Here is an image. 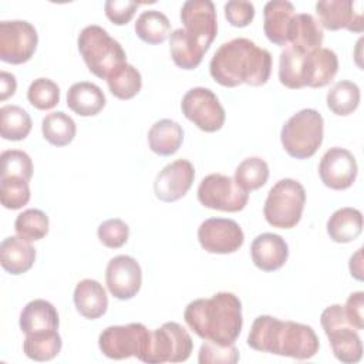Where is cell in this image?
<instances>
[{"instance_id":"obj_1","label":"cell","mask_w":364,"mask_h":364,"mask_svg":"<svg viewBox=\"0 0 364 364\" xmlns=\"http://www.w3.org/2000/svg\"><path fill=\"white\" fill-rule=\"evenodd\" d=\"M212 78L223 87L247 84L260 87L272 71V55L249 38L239 37L223 43L209 63Z\"/></svg>"},{"instance_id":"obj_2","label":"cell","mask_w":364,"mask_h":364,"mask_svg":"<svg viewBox=\"0 0 364 364\" xmlns=\"http://www.w3.org/2000/svg\"><path fill=\"white\" fill-rule=\"evenodd\" d=\"M183 318L189 328L206 341L228 346L233 344L243 326L242 303L229 291H219L209 299L191 301Z\"/></svg>"},{"instance_id":"obj_3","label":"cell","mask_w":364,"mask_h":364,"mask_svg":"<svg viewBox=\"0 0 364 364\" xmlns=\"http://www.w3.org/2000/svg\"><path fill=\"white\" fill-rule=\"evenodd\" d=\"M247 346L262 353L309 360L317 354L320 341L307 324L283 321L264 314L255 318L247 336Z\"/></svg>"},{"instance_id":"obj_4","label":"cell","mask_w":364,"mask_h":364,"mask_svg":"<svg viewBox=\"0 0 364 364\" xmlns=\"http://www.w3.org/2000/svg\"><path fill=\"white\" fill-rule=\"evenodd\" d=\"M77 44L88 70L98 78L107 80L127 63L122 46L97 24L84 27L78 34Z\"/></svg>"},{"instance_id":"obj_5","label":"cell","mask_w":364,"mask_h":364,"mask_svg":"<svg viewBox=\"0 0 364 364\" xmlns=\"http://www.w3.org/2000/svg\"><path fill=\"white\" fill-rule=\"evenodd\" d=\"M324 121L313 108H304L291 115L283 125L280 141L284 151L296 159L313 156L323 142Z\"/></svg>"},{"instance_id":"obj_6","label":"cell","mask_w":364,"mask_h":364,"mask_svg":"<svg viewBox=\"0 0 364 364\" xmlns=\"http://www.w3.org/2000/svg\"><path fill=\"white\" fill-rule=\"evenodd\" d=\"M306 191L303 185L290 178L277 181L269 191L263 215L269 225L279 229L294 228L303 215Z\"/></svg>"},{"instance_id":"obj_7","label":"cell","mask_w":364,"mask_h":364,"mask_svg":"<svg viewBox=\"0 0 364 364\" xmlns=\"http://www.w3.org/2000/svg\"><path fill=\"white\" fill-rule=\"evenodd\" d=\"M321 327L328 337L334 357L346 364L358 363L363 357V344L357 330L350 324L344 306L331 304L320 316Z\"/></svg>"},{"instance_id":"obj_8","label":"cell","mask_w":364,"mask_h":364,"mask_svg":"<svg viewBox=\"0 0 364 364\" xmlns=\"http://www.w3.org/2000/svg\"><path fill=\"white\" fill-rule=\"evenodd\" d=\"M151 341V331L142 323L109 326L101 331L98 346L101 353L112 360L136 357L144 360Z\"/></svg>"},{"instance_id":"obj_9","label":"cell","mask_w":364,"mask_h":364,"mask_svg":"<svg viewBox=\"0 0 364 364\" xmlns=\"http://www.w3.org/2000/svg\"><path fill=\"white\" fill-rule=\"evenodd\" d=\"M193 341L189 333L178 323L168 321L151 331V341L144 363H182L191 357Z\"/></svg>"},{"instance_id":"obj_10","label":"cell","mask_w":364,"mask_h":364,"mask_svg":"<svg viewBox=\"0 0 364 364\" xmlns=\"http://www.w3.org/2000/svg\"><path fill=\"white\" fill-rule=\"evenodd\" d=\"M198 199L205 208L213 210L239 212L245 209L249 192L242 189L235 178L222 173H210L200 181Z\"/></svg>"},{"instance_id":"obj_11","label":"cell","mask_w":364,"mask_h":364,"mask_svg":"<svg viewBox=\"0 0 364 364\" xmlns=\"http://www.w3.org/2000/svg\"><path fill=\"white\" fill-rule=\"evenodd\" d=\"M183 115L205 132H216L225 124V109L216 94L205 87L191 88L182 98Z\"/></svg>"},{"instance_id":"obj_12","label":"cell","mask_w":364,"mask_h":364,"mask_svg":"<svg viewBox=\"0 0 364 364\" xmlns=\"http://www.w3.org/2000/svg\"><path fill=\"white\" fill-rule=\"evenodd\" d=\"M38 44L34 26L26 20H3L0 23V60L9 64L27 63Z\"/></svg>"},{"instance_id":"obj_13","label":"cell","mask_w":364,"mask_h":364,"mask_svg":"<svg viewBox=\"0 0 364 364\" xmlns=\"http://www.w3.org/2000/svg\"><path fill=\"white\" fill-rule=\"evenodd\" d=\"M198 240L208 253L228 255L242 247L245 235L237 222L225 218H210L200 223Z\"/></svg>"},{"instance_id":"obj_14","label":"cell","mask_w":364,"mask_h":364,"mask_svg":"<svg viewBox=\"0 0 364 364\" xmlns=\"http://www.w3.org/2000/svg\"><path fill=\"white\" fill-rule=\"evenodd\" d=\"M183 30L193 37L206 51L218 34V17L210 0H188L181 9Z\"/></svg>"},{"instance_id":"obj_15","label":"cell","mask_w":364,"mask_h":364,"mask_svg":"<svg viewBox=\"0 0 364 364\" xmlns=\"http://www.w3.org/2000/svg\"><path fill=\"white\" fill-rule=\"evenodd\" d=\"M316 13L321 27L336 31L347 28L353 33L364 30L363 3L353 0H321L316 4Z\"/></svg>"},{"instance_id":"obj_16","label":"cell","mask_w":364,"mask_h":364,"mask_svg":"<svg viewBox=\"0 0 364 364\" xmlns=\"http://www.w3.org/2000/svg\"><path fill=\"white\" fill-rule=\"evenodd\" d=\"M357 161L354 155L340 146L330 148L321 156L318 164V175L321 182L334 191L350 188L357 178Z\"/></svg>"},{"instance_id":"obj_17","label":"cell","mask_w":364,"mask_h":364,"mask_svg":"<svg viewBox=\"0 0 364 364\" xmlns=\"http://www.w3.org/2000/svg\"><path fill=\"white\" fill-rule=\"evenodd\" d=\"M105 282L109 293L118 300H129L141 289L142 270L139 263L127 255L112 257L105 270Z\"/></svg>"},{"instance_id":"obj_18","label":"cell","mask_w":364,"mask_h":364,"mask_svg":"<svg viewBox=\"0 0 364 364\" xmlns=\"http://www.w3.org/2000/svg\"><path fill=\"white\" fill-rule=\"evenodd\" d=\"M193 179V165L188 159H176L156 175L154 182L155 195L162 202H175L188 193Z\"/></svg>"},{"instance_id":"obj_19","label":"cell","mask_w":364,"mask_h":364,"mask_svg":"<svg viewBox=\"0 0 364 364\" xmlns=\"http://www.w3.org/2000/svg\"><path fill=\"white\" fill-rule=\"evenodd\" d=\"M296 10L287 0H272L263 9V30L266 37L277 44L287 46L293 30Z\"/></svg>"},{"instance_id":"obj_20","label":"cell","mask_w":364,"mask_h":364,"mask_svg":"<svg viewBox=\"0 0 364 364\" xmlns=\"http://www.w3.org/2000/svg\"><path fill=\"white\" fill-rule=\"evenodd\" d=\"M250 255L257 269L263 272H274L287 262L289 246L280 235L266 232L253 239Z\"/></svg>"},{"instance_id":"obj_21","label":"cell","mask_w":364,"mask_h":364,"mask_svg":"<svg viewBox=\"0 0 364 364\" xmlns=\"http://www.w3.org/2000/svg\"><path fill=\"white\" fill-rule=\"evenodd\" d=\"M338 58L330 48L320 47L309 51L306 55L304 84L311 88H321L327 85L337 74Z\"/></svg>"},{"instance_id":"obj_22","label":"cell","mask_w":364,"mask_h":364,"mask_svg":"<svg viewBox=\"0 0 364 364\" xmlns=\"http://www.w3.org/2000/svg\"><path fill=\"white\" fill-rule=\"evenodd\" d=\"M74 304L77 311L88 318L95 320L105 314L108 309V296L102 284L94 279H84L74 289Z\"/></svg>"},{"instance_id":"obj_23","label":"cell","mask_w":364,"mask_h":364,"mask_svg":"<svg viewBox=\"0 0 364 364\" xmlns=\"http://www.w3.org/2000/svg\"><path fill=\"white\" fill-rule=\"evenodd\" d=\"M36 262V249L20 236H9L0 245L1 267L11 274L26 273Z\"/></svg>"},{"instance_id":"obj_24","label":"cell","mask_w":364,"mask_h":364,"mask_svg":"<svg viewBox=\"0 0 364 364\" xmlns=\"http://www.w3.org/2000/svg\"><path fill=\"white\" fill-rule=\"evenodd\" d=\"M102 90L88 81H80L70 87L67 92L68 108L81 117H94L105 107Z\"/></svg>"},{"instance_id":"obj_25","label":"cell","mask_w":364,"mask_h":364,"mask_svg":"<svg viewBox=\"0 0 364 364\" xmlns=\"http://www.w3.org/2000/svg\"><path fill=\"white\" fill-rule=\"evenodd\" d=\"M18 324L21 331L28 334L43 330H57L60 326V318L57 309L50 301L36 299L23 307Z\"/></svg>"},{"instance_id":"obj_26","label":"cell","mask_w":364,"mask_h":364,"mask_svg":"<svg viewBox=\"0 0 364 364\" xmlns=\"http://www.w3.org/2000/svg\"><path fill=\"white\" fill-rule=\"evenodd\" d=\"M169 51L173 63L182 70L196 68L206 50L183 28H176L169 36Z\"/></svg>"},{"instance_id":"obj_27","label":"cell","mask_w":364,"mask_h":364,"mask_svg":"<svg viewBox=\"0 0 364 364\" xmlns=\"http://www.w3.org/2000/svg\"><path fill=\"white\" fill-rule=\"evenodd\" d=\"M183 142L182 127L172 119H159L148 131V144L152 152L161 156L173 155Z\"/></svg>"},{"instance_id":"obj_28","label":"cell","mask_w":364,"mask_h":364,"mask_svg":"<svg viewBox=\"0 0 364 364\" xmlns=\"http://www.w3.org/2000/svg\"><path fill=\"white\" fill-rule=\"evenodd\" d=\"M363 232V215L355 208L337 209L327 220V233L336 243H350Z\"/></svg>"},{"instance_id":"obj_29","label":"cell","mask_w":364,"mask_h":364,"mask_svg":"<svg viewBox=\"0 0 364 364\" xmlns=\"http://www.w3.org/2000/svg\"><path fill=\"white\" fill-rule=\"evenodd\" d=\"M309 51H303L297 47L287 46L279 58V80L280 82L291 90H300L304 84V67L306 55Z\"/></svg>"},{"instance_id":"obj_30","label":"cell","mask_w":364,"mask_h":364,"mask_svg":"<svg viewBox=\"0 0 364 364\" xmlns=\"http://www.w3.org/2000/svg\"><path fill=\"white\" fill-rule=\"evenodd\" d=\"M323 27L318 20L307 13H296L289 44L303 51H313L323 44Z\"/></svg>"},{"instance_id":"obj_31","label":"cell","mask_w":364,"mask_h":364,"mask_svg":"<svg viewBox=\"0 0 364 364\" xmlns=\"http://www.w3.org/2000/svg\"><path fill=\"white\" fill-rule=\"evenodd\" d=\"M63 347L61 337L57 330H43L26 334L23 341L24 354L34 361L53 360Z\"/></svg>"},{"instance_id":"obj_32","label":"cell","mask_w":364,"mask_h":364,"mask_svg":"<svg viewBox=\"0 0 364 364\" xmlns=\"http://www.w3.org/2000/svg\"><path fill=\"white\" fill-rule=\"evenodd\" d=\"M135 33L144 43L159 44L171 34V23L161 11L145 10L135 21Z\"/></svg>"},{"instance_id":"obj_33","label":"cell","mask_w":364,"mask_h":364,"mask_svg":"<svg viewBox=\"0 0 364 364\" xmlns=\"http://www.w3.org/2000/svg\"><path fill=\"white\" fill-rule=\"evenodd\" d=\"M41 131L46 141L54 146L68 145L77 132L74 119L63 111L47 114L41 121Z\"/></svg>"},{"instance_id":"obj_34","label":"cell","mask_w":364,"mask_h":364,"mask_svg":"<svg viewBox=\"0 0 364 364\" xmlns=\"http://www.w3.org/2000/svg\"><path fill=\"white\" fill-rule=\"evenodd\" d=\"M28 112L18 105H4L0 108V134L7 141H21L31 131Z\"/></svg>"},{"instance_id":"obj_35","label":"cell","mask_w":364,"mask_h":364,"mask_svg":"<svg viewBox=\"0 0 364 364\" xmlns=\"http://www.w3.org/2000/svg\"><path fill=\"white\" fill-rule=\"evenodd\" d=\"M360 88L353 81H338L327 92L326 101L330 111L336 115L346 117L353 114L360 104Z\"/></svg>"},{"instance_id":"obj_36","label":"cell","mask_w":364,"mask_h":364,"mask_svg":"<svg viewBox=\"0 0 364 364\" xmlns=\"http://www.w3.org/2000/svg\"><path fill=\"white\" fill-rule=\"evenodd\" d=\"M107 84L114 97L119 100H131L141 91L142 77L134 65L125 63L107 78Z\"/></svg>"},{"instance_id":"obj_37","label":"cell","mask_w":364,"mask_h":364,"mask_svg":"<svg viewBox=\"0 0 364 364\" xmlns=\"http://www.w3.org/2000/svg\"><path fill=\"white\" fill-rule=\"evenodd\" d=\"M267 178L269 165L264 159L259 156H250L243 159L235 171L236 183L246 192L262 188L267 182Z\"/></svg>"},{"instance_id":"obj_38","label":"cell","mask_w":364,"mask_h":364,"mask_svg":"<svg viewBox=\"0 0 364 364\" xmlns=\"http://www.w3.org/2000/svg\"><path fill=\"white\" fill-rule=\"evenodd\" d=\"M48 216L40 209H26L17 215L14 229L17 236L27 242L43 239L48 233Z\"/></svg>"},{"instance_id":"obj_39","label":"cell","mask_w":364,"mask_h":364,"mask_svg":"<svg viewBox=\"0 0 364 364\" xmlns=\"http://www.w3.org/2000/svg\"><path fill=\"white\" fill-rule=\"evenodd\" d=\"M28 182L18 176L0 178V200L6 209H20L30 200Z\"/></svg>"},{"instance_id":"obj_40","label":"cell","mask_w":364,"mask_h":364,"mask_svg":"<svg viewBox=\"0 0 364 364\" xmlns=\"http://www.w3.org/2000/svg\"><path fill=\"white\" fill-rule=\"evenodd\" d=\"M27 100L37 109H51L60 101V88L50 78H37L27 90Z\"/></svg>"},{"instance_id":"obj_41","label":"cell","mask_w":364,"mask_h":364,"mask_svg":"<svg viewBox=\"0 0 364 364\" xmlns=\"http://www.w3.org/2000/svg\"><path fill=\"white\" fill-rule=\"evenodd\" d=\"M0 178L1 176H18L24 181H30L33 176V161L30 155L20 149H7L0 155Z\"/></svg>"},{"instance_id":"obj_42","label":"cell","mask_w":364,"mask_h":364,"mask_svg":"<svg viewBox=\"0 0 364 364\" xmlns=\"http://www.w3.org/2000/svg\"><path fill=\"white\" fill-rule=\"evenodd\" d=\"M239 358V350L233 344L222 346L212 341L203 343L198 355L200 364H235Z\"/></svg>"},{"instance_id":"obj_43","label":"cell","mask_w":364,"mask_h":364,"mask_svg":"<svg viewBox=\"0 0 364 364\" xmlns=\"http://www.w3.org/2000/svg\"><path fill=\"white\" fill-rule=\"evenodd\" d=\"M97 235L100 242L104 246L109 249H118L127 243L129 237V228L124 220L118 218H112V219L104 220L98 226Z\"/></svg>"},{"instance_id":"obj_44","label":"cell","mask_w":364,"mask_h":364,"mask_svg":"<svg viewBox=\"0 0 364 364\" xmlns=\"http://www.w3.org/2000/svg\"><path fill=\"white\" fill-rule=\"evenodd\" d=\"M225 17L233 27H246L255 17V6L245 0H230L225 4Z\"/></svg>"},{"instance_id":"obj_45","label":"cell","mask_w":364,"mask_h":364,"mask_svg":"<svg viewBox=\"0 0 364 364\" xmlns=\"http://www.w3.org/2000/svg\"><path fill=\"white\" fill-rule=\"evenodd\" d=\"M141 3L132 0H108L104 4L105 16L117 26H124L131 21Z\"/></svg>"},{"instance_id":"obj_46","label":"cell","mask_w":364,"mask_h":364,"mask_svg":"<svg viewBox=\"0 0 364 364\" xmlns=\"http://www.w3.org/2000/svg\"><path fill=\"white\" fill-rule=\"evenodd\" d=\"M363 309H364V293L363 291H354L348 296L344 311L346 316L350 321V324L355 330H363L364 328V316H363Z\"/></svg>"},{"instance_id":"obj_47","label":"cell","mask_w":364,"mask_h":364,"mask_svg":"<svg viewBox=\"0 0 364 364\" xmlns=\"http://www.w3.org/2000/svg\"><path fill=\"white\" fill-rule=\"evenodd\" d=\"M17 81L16 77L7 71L0 73V100L4 101L16 92Z\"/></svg>"},{"instance_id":"obj_48","label":"cell","mask_w":364,"mask_h":364,"mask_svg":"<svg viewBox=\"0 0 364 364\" xmlns=\"http://www.w3.org/2000/svg\"><path fill=\"white\" fill-rule=\"evenodd\" d=\"M350 273L354 279L363 280V247L350 257Z\"/></svg>"}]
</instances>
